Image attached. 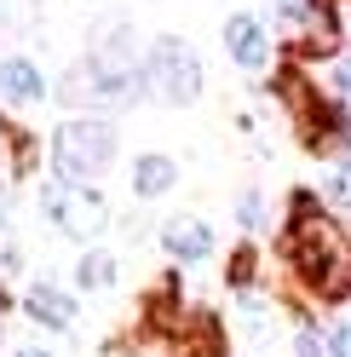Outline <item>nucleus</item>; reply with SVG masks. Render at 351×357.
I'll use <instances>...</instances> for the list:
<instances>
[{"mask_svg":"<svg viewBox=\"0 0 351 357\" xmlns=\"http://www.w3.org/2000/svg\"><path fill=\"white\" fill-rule=\"evenodd\" d=\"M75 282H81V294H104V288H116V254H81L75 265Z\"/></svg>","mask_w":351,"mask_h":357,"instance_id":"obj_12","label":"nucleus"},{"mask_svg":"<svg viewBox=\"0 0 351 357\" xmlns=\"http://www.w3.org/2000/svg\"><path fill=\"white\" fill-rule=\"evenodd\" d=\"M139 86H144V63H139L133 24L127 17H98L93 47L58 81V98L70 109H121V104H139Z\"/></svg>","mask_w":351,"mask_h":357,"instance_id":"obj_1","label":"nucleus"},{"mask_svg":"<svg viewBox=\"0 0 351 357\" xmlns=\"http://www.w3.org/2000/svg\"><path fill=\"white\" fill-rule=\"evenodd\" d=\"M334 98H340V104L351 109V58L340 63V75H334Z\"/></svg>","mask_w":351,"mask_h":357,"instance_id":"obj_17","label":"nucleus"},{"mask_svg":"<svg viewBox=\"0 0 351 357\" xmlns=\"http://www.w3.org/2000/svg\"><path fill=\"white\" fill-rule=\"evenodd\" d=\"M40 213H47L63 236H75V242H93V236L109 231V202L93 185H70V178L40 185Z\"/></svg>","mask_w":351,"mask_h":357,"instance_id":"obj_5","label":"nucleus"},{"mask_svg":"<svg viewBox=\"0 0 351 357\" xmlns=\"http://www.w3.org/2000/svg\"><path fill=\"white\" fill-rule=\"evenodd\" d=\"M225 52L242 63V70H265L271 63V35L254 12H231L225 17Z\"/></svg>","mask_w":351,"mask_h":357,"instance_id":"obj_6","label":"nucleus"},{"mask_svg":"<svg viewBox=\"0 0 351 357\" xmlns=\"http://www.w3.org/2000/svg\"><path fill=\"white\" fill-rule=\"evenodd\" d=\"M294 52L299 58H334L340 52V17H334L328 0H317V12L294 29Z\"/></svg>","mask_w":351,"mask_h":357,"instance_id":"obj_8","label":"nucleus"},{"mask_svg":"<svg viewBox=\"0 0 351 357\" xmlns=\"http://www.w3.org/2000/svg\"><path fill=\"white\" fill-rule=\"evenodd\" d=\"M162 248H167L173 259L196 265V259H208V254H213V231H208L196 213H185V219H167V225H162Z\"/></svg>","mask_w":351,"mask_h":357,"instance_id":"obj_10","label":"nucleus"},{"mask_svg":"<svg viewBox=\"0 0 351 357\" xmlns=\"http://www.w3.org/2000/svg\"><path fill=\"white\" fill-rule=\"evenodd\" d=\"M328 196H334L340 208H351V155H345V162L334 167V178H328Z\"/></svg>","mask_w":351,"mask_h":357,"instance_id":"obj_15","label":"nucleus"},{"mask_svg":"<svg viewBox=\"0 0 351 357\" xmlns=\"http://www.w3.org/2000/svg\"><path fill=\"white\" fill-rule=\"evenodd\" d=\"M173 185H179V162L173 155H162V150H144L139 162H133V196H167Z\"/></svg>","mask_w":351,"mask_h":357,"instance_id":"obj_11","label":"nucleus"},{"mask_svg":"<svg viewBox=\"0 0 351 357\" xmlns=\"http://www.w3.org/2000/svg\"><path fill=\"white\" fill-rule=\"evenodd\" d=\"M236 219H242V231H259V225H265V190H242Z\"/></svg>","mask_w":351,"mask_h":357,"instance_id":"obj_13","label":"nucleus"},{"mask_svg":"<svg viewBox=\"0 0 351 357\" xmlns=\"http://www.w3.org/2000/svg\"><path fill=\"white\" fill-rule=\"evenodd\" d=\"M109 162H116V127L104 116H70L52 132V167L70 185H93Z\"/></svg>","mask_w":351,"mask_h":357,"instance_id":"obj_3","label":"nucleus"},{"mask_svg":"<svg viewBox=\"0 0 351 357\" xmlns=\"http://www.w3.org/2000/svg\"><path fill=\"white\" fill-rule=\"evenodd\" d=\"M0 311H6V294H0Z\"/></svg>","mask_w":351,"mask_h":357,"instance_id":"obj_19","label":"nucleus"},{"mask_svg":"<svg viewBox=\"0 0 351 357\" xmlns=\"http://www.w3.org/2000/svg\"><path fill=\"white\" fill-rule=\"evenodd\" d=\"M328 357H351V317L334 323V334H328Z\"/></svg>","mask_w":351,"mask_h":357,"instance_id":"obj_16","label":"nucleus"},{"mask_svg":"<svg viewBox=\"0 0 351 357\" xmlns=\"http://www.w3.org/2000/svg\"><path fill=\"white\" fill-rule=\"evenodd\" d=\"M144 86L173 109L196 104L202 98V58H196V47L179 40V35H162L150 47V58H144Z\"/></svg>","mask_w":351,"mask_h":357,"instance_id":"obj_4","label":"nucleus"},{"mask_svg":"<svg viewBox=\"0 0 351 357\" xmlns=\"http://www.w3.org/2000/svg\"><path fill=\"white\" fill-rule=\"evenodd\" d=\"M288 259L322 300H345L351 294V231L305 190L288 208Z\"/></svg>","mask_w":351,"mask_h":357,"instance_id":"obj_2","label":"nucleus"},{"mask_svg":"<svg viewBox=\"0 0 351 357\" xmlns=\"http://www.w3.org/2000/svg\"><path fill=\"white\" fill-rule=\"evenodd\" d=\"M47 93H52V86H47V75H40L35 58H6V63H0V104L29 109V104H40Z\"/></svg>","mask_w":351,"mask_h":357,"instance_id":"obj_7","label":"nucleus"},{"mask_svg":"<svg viewBox=\"0 0 351 357\" xmlns=\"http://www.w3.org/2000/svg\"><path fill=\"white\" fill-rule=\"evenodd\" d=\"M294 357H328V340H322V334H317L311 323H305V328L294 334Z\"/></svg>","mask_w":351,"mask_h":357,"instance_id":"obj_14","label":"nucleus"},{"mask_svg":"<svg viewBox=\"0 0 351 357\" xmlns=\"http://www.w3.org/2000/svg\"><path fill=\"white\" fill-rule=\"evenodd\" d=\"M24 311L40 323V328H52V334H63L75 323V300H70V288H58V282H35L29 294H24Z\"/></svg>","mask_w":351,"mask_h":357,"instance_id":"obj_9","label":"nucleus"},{"mask_svg":"<svg viewBox=\"0 0 351 357\" xmlns=\"http://www.w3.org/2000/svg\"><path fill=\"white\" fill-rule=\"evenodd\" d=\"M12 357H52V351H40V346H17Z\"/></svg>","mask_w":351,"mask_h":357,"instance_id":"obj_18","label":"nucleus"}]
</instances>
